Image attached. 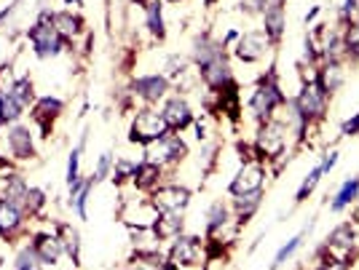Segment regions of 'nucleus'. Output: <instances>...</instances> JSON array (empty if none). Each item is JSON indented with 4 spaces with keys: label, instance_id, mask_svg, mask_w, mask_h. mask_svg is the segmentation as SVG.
Returning <instances> with one entry per match:
<instances>
[{
    "label": "nucleus",
    "instance_id": "6",
    "mask_svg": "<svg viewBox=\"0 0 359 270\" xmlns=\"http://www.w3.org/2000/svg\"><path fill=\"white\" fill-rule=\"evenodd\" d=\"M263 179H265V169L258 160H249L242 166V172L233 177V182L228 185V193L233 198H242L249 193H261L263 190Z\"/></svg>",
    "mask_w": 359,
    "mask_h": 270
},
{
    "label": "nucleus",
    "instance_id": "25",
    "mask_svg": "<svg viewBox=\"0 0 359 270\" xmlns=\"http://www.w3.org/2000/svg\"><path fill=\"white\" fill-rule=\"evenodd\" d=\"M51 24H54V30L59 32L65 40L81 32V19L73 16V11H59V14H54L51 16Z\"/></svg>",
    "mask_w": 359,
    "mask_h": 270
},
{
    "label": "nucleus",
    "instance_id": "44",
    "mask_svg": "<svg viewBox=\"0 0 359 270\" xmlns=\"http://www.w3.org/2000/svg\"><path fill=\"white\" fill-rule=\"evenodd\" d=\"M335 163H338V153H335V150H332V153H327V156H325V160H322V163H319V166H322V172H325V174H330V169H332V166H335Z\"/></svg>",
    "mask_w": 359,
    "mask_h": 270
},
{
    "label": "nucleus",
    "instance_id": "37",
    "mask_svg": "<svg viewBox=\"0 0 359 270\" xmlns=\"http://www.w3.org/2000/svg\"><path fill=\"white\" fill-rule=\"evenodd\" d=\"M22 204H24V209H27L30 214H35V211H41V209H43V204H46V195H43V190H38V188H30Z\"/></svg>",
    "mask_w": 359,
    "mask_h": 270
},
{
    "label": "nucleus",
    "instance_id": "14",
    "mask_svg": "<svg viewBox=\"0 0 359 270\" xmlns=\"http://www.w3.org/2000/svg\"><path fill=\"white\" fill-rule=\"evenodd\" d=\"M35 257L41 260V265H57V260L62 257V241L59 236H51V233H38L33 243Z\"/></svg>",
    "mask_w": 359,
    "mask_h": 270
},
{
    "label": "nucleus",
    "instance_id": "3",
    "mask_svg": "<svg viewBox=\"0 0 359 270\" xmlns=\"http://www.w3.org/2000/svg\"><path fill=\"white\" fill-rule=\"evenodd\" d=\"M169 134H172V128H169V123L163 121L161 112L142 110V112H137V118H134V123H131L129 140L131 142H140L142 147H147V144L159 142V140L169 137Z\"/></svg>",
    "mask_w": 359,
    "mask_h": 270
},
{
    "label": "nucleus",
    "instance_id": "32",
    "mask_svg": "<svg viewBox=\"0 0 359 270\" xmlns=\"http://www.w3.org/2000/svg\"><path fill=\"white\" fill-rule=\"evenodd\" d=\"M303 239H306V230H300L298 236H293V239L287 241V243H284V246H281V249L277 252V257H274V265H271V270H279V268H281V265H284V262H287V260H290V257H293L295 252L300 249Z\"/></svg>",
    "mask_w": 359,
    "mask_h": 270
},
{
    "label": "nucleus",
    "instance_id": "45",
    "mask_svg": "<svg viewBox=\"0 0 359 270\" xmlns=\"http://www.w3.org/2000/svg\"><path fill=\"white\" fill-rule=\"evenodd\" d=\"M19 6V0H14V3H11V6H6V8H3V11H0V22H3V19H8V16L14 14V8H17Z\"/></svg>",
    "mask_w": 359,
    "mask_h": 270
},
{
    "label": "nucleus",
    "instance_id": "10",
    "mask_svg": "<svg viewBox=\"0 0 359 270\" xmlns=\"http://www.w3.org/2000/svg\"><path fill=\"white\" fill-rule=\"evenodd\" d=\"M161 115L172 131H182V128H188L193 123V112H191L188 102H185L182 96H169L166 105H163Z\"/></svg>",
    "mask_w": 359,
    "mask_h": 270
},
{
    "label": "nucleus",
    "instance_id": "30",
    "mask_svg": "<svg viewBox=\"0 0 359 270\" xmlns=\"http://www.w3.org/2000/svg\"><path fill=\"white\" fill-rule=\"evenodd\" d=\"M341 46L351 59H359V19L357 22L351 19V22L346 24V32H343V38H341Z\"/></svg>",
    "mask_w": 359,
    "mask_h": 270
},
{
    "label": "nucleus",
    "instance_id": "46",
    "mask_svg": "<svg viewBox=\"0 0 359 270\" xmlns=\"http://www.w3.org/2000/svg\"><path fill=\"white\" fill-rule=\"evenodd\" d=\"M319 11H322V8H319V6H314V8H311L309 14H306V24H309V22H314V19L319 16Z\"/></svg>",
    "mask_w": 359,
    "mask_h": 270
},
{
    "label": "nucleus",
    "instance_id": "13",
    "mask_svg": "<svg viewBox=\"0 0 359 270\" xmlns=\"http://www.w3.org/2000/svg\"><path fill=\"white\" fill-rule=\"evenodd\" d=\"M284 22H287V16H284V6H281V0H274L265 11H263V35L268 38V43H279L281 40V35H284Z\"/></svg>",
    "mask_w": 359,
    "mask_h": 270
},
{
    "label": "nucleus",
    "instance_id": "4",
    "mask_svg": "<svg viewBox=\"0 0 359 270\" xmlns=\"http://www.w3.org/2000/svg\"><path fill=\"white\" fill-rule=\"evenodd\" d=\"M284 147H287V128H284V123L265 121V126L258 131V140H255V150H258L261 160L281 158Z\"/></svg>",
    "mask_w": 359,
    "mask_h": 270
},
{
    "label": "nucleus",
    "instance_id": "40",
    "mask_svg": "<svg viewBox=\"0 0 359 270\" xmlns=\"http://www.w3.org/2000/svg\"><path fill=\"white\" fill-rule=\"evenodd\" d=\"M134 172H137V163H134V160L121 158L118 163H115L113 182H124V179H131V177H134Z\"/></svg>",
    "mask_w": 359,
    "mask_h": 270
},
{
    "label": "nucleus",
    "instance_id": "28",
    "mask_svg": "<svg viewBox=\"0 0 359 270\" xmlns=\"http://www.w3.org/2000/svg\"><path fill=\"white\" fill-rule=\"evenodd\" d=\"M3 188H6V198L3 201H11V204H22L24 201V195H27V185H24V179L17 174H11V177H6V182H3Z\"/></svg>",
    "mask_w": 359,
    "mask_h": 270
},
{
    "label": "nucleus",
    "instance_id": "17",
    "mask_svg": "<svg viewBox=\"0 0 359 270\" xmlns=\"http://www.w3.org/2000/svg\"><path fill=\"white\" fill-rule=\"evenodd\" d=\"M343 67H341V62L338 59H330V62H325V67L316 73V86L325 91L327 96H332L338 89H341V83H343Z\"/></svg>",
    "mask_w": 359,
    "mask_h": 270
},
{
    "label": "nucleus",
    "instance_id": "16",
    "mask_svg": "<svg viewBox=\"0 0 359 270\" xmlns=\"http://www.w3.org/2000/svg\"><path fill=\"white\" fill-rule=\"evenodd\" d=\"M8 150L17 160H30L35 156L33 147V134L24 126H11L8 128Z\"/></svg>",
    "mask_w": 359,
    "mask_h": 270
},
{
    "label": "nucleus",
    "instance_id": "5",
    "mask_svg": "<svg viewBox=\"0 0 359 270\" xmlns=\"http://www.w3.org/2000/svg\"><path fill=\"white\" fill-rule=\"evenodd\" d=\"M30 43H33V51L38 59H49V57H57L62 46H65V38L54 30L51 22H43L38 19L30 30Z\"/></svg>",
    "mask_w": 359,
    "mask_h": 270
},
{
    "label": "nucleus",
    "instance_id": "43",
    "mask_svg": "<svg viewBox=\"0 0 359 270\" xmlns=\"http://www.w3.org/2000/svg\"><path fill=\"white\" fill-rule=\"evenodd\" d=\"M166 73H169V78H177L182 73V59L180 57H169V70Z\"/></svg>",
    "mask_w": 359,
    "mask_h": 270
},
{
    "label": "nucleus",
    "instance_id": "27",
    "mask_svg": "<svg viewBox=\"0 0 359 270\" xmlns=\"http://www.w3.org/2000/svg\"><path fill=\"white\" fill-rule=\"evenodd\" d=\"M22 110L24 107L8 91H0V121L3 123H17L19 118H22Z\"/></svg>",
    "mask_w": 359,
    "mask_h": 270
},
{
    "label": "nucleus",
    "instance_id": "31",
    "mask_svg": "<svg viewBox=\"0 0 359 270\" xmlns=\"http://www.w3.org/2000/svg\"><path fill=\"white\" fill-rule=\"evenodd\" d=\"M8 94L14 96L22 107H27L35 99V89H33V83H30V78H17L8 86Z\"/></svg>",
    "mask_w": 359,
    "mask_h": 270
},
{
    "label": "nucleus",
    "instance_id": "33",
    "mask_svg": "<svg viewBox=\"0 0 359 270\" xmlns=\"http://www.w3.org/2000/svg\"><path fill=\"white\" fill-rule=\"evenodd\" d=\"M322 177H325L322 166H314V169H311V174H306V179L300 182V188H298V193H295V204H303L311 193H314V188L319 185V179H322Z\"/></svg>",
    "mask_w": 359,
    "mask_h": 270
},
{
    "label": "nucleus",
    "instance_id": "29",
    "mask_svg": "<svg viewBox=\"0 0 359 270\" xmlns=\"http://www.w3.org/2000/svg\"><path fill=\"white\" fill-rule=\"evenodd\" d=\"M145 14H147V30L153 32L159 40H163V14H161V0H150L147 3V8H145Z\"/></svg>",
    "mask_w": 359,
    "mask_h": 270
},
{
    "label": "nucleus",
    "instance_id": "11",
    "mask_svg": "<svg viewBox=\"0 0 359 270\" xmlns=\"http://www.w3.org/2000/svg\"><path fill=\"white\" fill-rule=\"evenodd\" d=\"M131 91H134V96H140L145 102H159L169 91V78L166 75H142V78H134Z\"/></svg>",
    "mask_w": 359,
    "mask_h": 270
},
{
    "label": "nucleus",
    "instance_id": "22",
    "mask_svg": "<svg viewBox=\"0 0 359 270\" xmlns=\"http://www.w3.org/2000/svg\"><path fill=\"white\" fill-rule=\"evenodd\" d=\"M354 246H357L354 227H351V223H346V225H338V227L327 236L325 249H343V252H349V255H351V249H354Z\"/></svg>",
    "mask_w": 359,
    "mask_h": 270
},
{
    "label": "nucleus",
    "instance_id": "41",
    "mask_svg": "<svg viewBox=\"0 0 359 270\" xmlns=\"http://www.w3.org/2000/svg\"><path fill=\"white\" fill-rule=\"evenodd\" d=\"M110 166H113V156H110V153H102V156H99V160H97V172H94V182H102V179H105V177L110 174Z\"/></svg>",
    "mask_w": 359,
    "mask_h": 270
},
{
    "label": "nucleus",
    "instance_id": "7",
    "mask_svg": "<svg viewBox=\"0 0 359 270\" xmlns=\"http://www.w3.org/2000/svg\"><path fill=\"white\" fill-rule=\"evenodd\" d=\"M153 209L159 211H175V214H182L188 204H191V190L188 188H180V185H161L153 190V198H150Z\"/></svg>",
    "mask_w": 359,
    "mask_h": 270
},
{
    "label": "nucleus",
    "instance_id": "2",
    "mask_svg": "<svg viewBox=\"0 0 359 270\" xmlns=\"http://www.w3.org/2000/svg\"><path fill=\"white\" fill-rule=\"evenodd\" d=\"M281 105H287V96L281 94V86H279L277 75H274V70H271V73L258 83L255 94L249 99V107H252V112H255L261 121H271L274 110L281 107Z\"/></svg>",
    "mask_w": 359,
    "mask_h": 270
},
{
    "label": "nucleus",
    "instance_id": "24",
    "mask_svg": "<svg viewBox=\"0 0 359 270\" xmlns=\"http://www.w3.org/2000/svg\"><path fill=\"white\" fill-rule=\"evenodd\" d=\"M59 241H62V249L70 255V260L78 265L81 262V236H78V230L70 227V225H59Z\"/></svg>",
    "mask_w": 359,
    "mask_h": 270
},
{
    "label": "nucleus",
    "instance_id": "36",
    "mask_svg": "<svg viewBox=\"0 0 359 270\" xmlns=\"http://www.w3.org/2000/svg\"><path fill=\"white\" fill-rule=\"evenodd\" d=\"M91 185H94V177H89V179H83V188H81V193L70 201L73 207H75V211H78V217L81 220H86V201H89V193H91Z\"/></svg>",
    "mask_w": 359,
    "mask_h": 270
},
{
    "label": "nucleus",
    "instance_id": "35",
    "mask_svg": "<svg viewBox=\"0 0 359 270\" xmlns=\"http://www.w3.org/2000/svg\"><path fill=\"white\" fill-rule=\"evenodd\" d=\"M316 270H349V262L335 257L330 249H322L319 252V262H316Z\"/></svg>",
    "mask_w": 359,
    "mask_h": 270
},
{
    "label": "nucleus",
    "instance_id": "26",
    "mask_svg": "<svg viewBox=\"0 0 359 270\" xmlns=\"http://www.w3.org/2000/svg\"><path fill=\"white\" fill-rule=\"evenodd\" d=\"M228 220H230L228 207H223V204H212L210 211H207V236L220 233V230L228 225Z\"/></svg>",
    "mask_w": 359,
    "mask_h": 270
},
{
    "label": "nucleus",
    "instance_id": "9",
    "mask_svg": "<svg viewBox=\"0 0 359 270\" xmlns=\"http://www.w3.org/2000/svg\"><path fill=\"white\" fill-rule=\"evenodd\" d=\"M198 70H201L204 83H207L212 91H223L226 86L233 83V70H230V64L226 62V54H220V57H214L210 62H204Z\"/></svg>",
    "mask_w": 359,
    "mask_h": 270
},
{
    "label": "nucleus",
    "instance_id": "21",
    "mask_svg": "<svg viewBox=\"0 0 359 270\" xmlns=\"http://www.w3.org/2000/svg\"><path fill=\"white\" fill-rule=\"evenodd\" d=\"M134 188H140V190H156L159 188V179H161V166H156V163H137V172H134Z\"/></svg>",
    "mask_w": 359,
    "mask_h": 270
},
{
    "label": "nucleus",
    "instance_id": "42",
    "mask_svg": "<svg viewBox=\"0 0 359 270\" xmlns=\"http://www.w3.org/2000/svg\"><path fill=\"white\" fill-rule=\"evenodd\" d=\"M341 134H343V137H357V134H359V112H357V115H351L349 121H343Z\"/></svg>",
    "mask_w": 359,
    "mask_h": 270
},
{
    "label": "nucleus",
    "instance_id": "20",
    "mask_svg": "<svg viewBox=\"0 0 359 270\" xmlns=\"http://www.w3.org/2000/svg\"><path fill=\"white\" fill-rule=\"evenodd\" d=\"M62 110H65L62 99H57V96H43V99H38V105H35V121L43 126V131H49V121L59 118Z\"/></svg>",
    "mask_w": 359,
    "mask_h": 270
},
{
    "label": "nucleus",
    "instance_id": "34",
    "mask_svg": "<svg viewBox=\"0 0 359 270\" xmlns=\"http://www.w3.org/2000/svg\"><path fill=\"white\" fill-rule=\"evenodd\" d=\"M261 198H263V190L261 193H249V195H242L239 201H236V214H239V220L244 223V220H249L255 211H258V207H261Z\"/></svg>",
    "mask_w": 359,
    "mask_h": 270
},
{
    "label": "nucleus",
    "instance_id": "48",
    "mask_svg": "<svg viewBox=\"0 0 359 270\" xmlns=\"http://www.w3.org/2000/svg\"><path fill=\"white\" fill-rule=\"evenodd\" d=\"M134 270H142V268H134Z\"/></svg>",
    "mask_w": 359,
    "mask_h": 270
},
{
    "label": "nucleus",
    "instance_id": "39",
    "mask_svg": "<svg viewBox=\"0 0 359 270\" xmlns=\"http://www.w3.org/2000/svg\"><path fill=\"white\" fill-rule=\"evenodd\" d=\"M17 270H41V260L35 257L33 249H22V252H19Z\"/></svg>",
    "mask_w": 359,
    "mask_h": 270
},
{
    "label": "nucleus",
    "instance_id": "19",
    "mask_svg": "<svg viewBox=\"0 0 359 270\" xmlns=\"http://www.w3.org/2000/svg\"><path fill=\"white\" fill-rule=\"evenodd\" d=\"M22 227V211L17 204L11 201H0V236L3 239H11Z\"/></svg>",
    "mask_w": 359,
    "mask_h": 270
},
{
    "label": "nucleus",
    "instance_id": "38",
    "mask_svg": "<svg viewBox=\"0 0 359 270\" xmlns=\"http://www.w3.org/2000/svg\"><path fill=\"white\" fill-rule=\"evenodd\" d=\"M81 150H83V144H78V147L70 153V160H67V185H75V182H81V174H78V160H81Z\"/></svg>",
    "mask_w": 359,
    "mask_h": 270
},
{
    "label": "nucleus",
    "instance_id": "12",
    "mask_svg": "<svg viewBox=\"0 0 359 270\" xmlns=\"http://www.w3.org/2000/svg\"><path fill=\"white\" fill-rule=\"evenodd\" d=\"M265 48H268V38L263 32H244L239 38V43H236V57L247 64L258 62V59H263Z\"/></svg>",
    "mask_w": 359,
    "mask_h": 270
},
{
    "label": "nucleus",
    "instance_id": "18",
    "mask_svg": "<svg viewBox=\"0 0 359 270\" xmlns=\"http://www.w3.org/2000/svg\"><path fill=\"white\" fill-rule=\"evenodd\" d=\"M150 230L156 233V239H175L182 233V214L175 211H159V217L153 220Z\"/></svg>",
    "mask_w": 359,
    "mask_h": 270
},
{
    "label": "nucleus",
    "instance_id": "8",
    "mask_svg": "<svg viewBox=\"0 0 359 270\" xmlns=\"http://www.w3.org/2000/svg\"><path fill=\"white\" fill-rule=\"evenodd\" d=\"M180 156H185V144L175 134H169V137H163V140L145 147V160L147 163H156V166L175 163V160H180Z\"/></svg>",
    "mask_w": 359,
    "mask_h": 270
},
{
    "label": "nucleus",
    "instance_id": "23",
    "mask_svg": "<svg viewBox=\"0 0 359 270\" xmlns=\"http://www.w3.org/2000/svg\"><path fill=\"white\" fill-rule=\"evenodd\" d=\"M357 198H359V177H351V179L343 182L341 190L335 193L330 209H332V211H343L346 207H351V201H357Z\"/></svg>",
    "mask_w": 359,
    "mask_h": 270
},
{
    "label": "nucleus",
    "instance_id": "47",
    "mask_svg": "<svg viewBox=\"0 0 359 270\" xmlns=\"http://www.w3.org/2000/svg\"><path fill=\"white\" fill-rule=\"evenodd\" d=\"M65 3H78V6H81L83 0H65Z\"/></svg>",
    "mask_w": 359,
    "mask_h": 270
},
{
    "label": "nucleus",
    "instance_id": "1",
    "mask_svg": "<svg viewBox=\"0 0 359 270\" xmlns=\"http://www.w3.org/2000/svg\"><path fill=\"white\" fill-rule=\"evenodd\" d=\"M327 99L330 96L316 86V80H309L303 89H300V94L295 96V115H298V121H300V137H303V131L306 126H311L314 121H322L327 112Z\"/></svg>",
    "mask_w": 359,
    "mask_h": 270
},
{
    "label": "nucleus",
    "instance_id": "15",
    "mask_svg": "<svg viewBox=\"0 0 359 270\" xmlns=\"http://www.w3.org/2000/svg\"><path fill=\"white\" fill-rule=\"evenodd\" d=\"M201 255V241L193 239V236H185V239H177L169 249V262L172 265H193Z\"/></svg>",
    "mask_w": 359,
    "mask_h": 270
}]
</instances>
